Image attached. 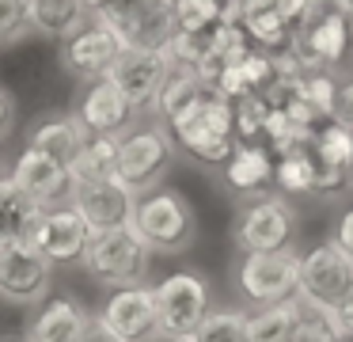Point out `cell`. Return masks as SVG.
Wrapping results in <instances>:
<instances>
[{
    "instance_id": "1",
    "label": "cell",
    "mask_w": 353,
    "mask_h": 342,
    "mask_svg": "<svg viewBox=\"0 0 353 342\" xmlns=\"http://www.w3.org/2000/svg\"><path fill=\"white\" fill-rule=\"evenodd\" d=\"M163 129L171 133L175 149H183L190 160L209 164V167H224L228 156L236 152V144H239L232 99H224L213 84H209L186 111H179L175 118L163 122Z\"/></svg>"
},
{
    "instance_id": "2",
    "label": "cell",
    "mask_w": 353,
    "mask_h": 342,
    "mask_svg": "<svg viewBox=\"0 0 353 342\" xmlns=\"http://www.w3.org/2000/svg\"><path fill=\"white\" fill-rule=\"evenodd\" d=\"M130 228L152 255H179V251H190L198 240V213L183 190L156 187L137 198Z\"/></svg>"
},
{
    "instance_id": "3",
    "label": "cell",
    "mask_w": 353,
    "mask_h": 342,
    "mask_svg": "<svg viewBox=\"0 0 353 342\" xmlns=\"http://www.w3.org/2000/svg\"><path fill=\"white\" fill-rule=\"evenodd\" d=\"M171 160H175V141L163 129V122H145V126H133L130 133L118 137L114 175L141 198L148 190L163 187Z\"/></svg>"
},
{
    "instance_id": "4",
    "label": "cell",
    "mask_w": 353,
    "mask_h": 342,
    "mask_svg": "<svg viewBox=\"0 0 353 342\" xmlns=\"http://www.w3.org/2000/svg\"><path fill=\"white\" fill-rule=\"evenodd\" d=\"M148 263H152V251L137 240L133 228H110V232L92 236L88 255L80 266H84L95 281H103V285L130 289V285H145Z\"/></svg>"
},
{
    "instance_id": "5",
    "label": "cell",
    "mask_w": 353,
    "mask_h": 342,
    "mask_svg": "<svg viewBox=\"0 0 353 342\" xmlns=\"http://www.w3.org/2000/svg\"><path fill=\"white\" fill-rule=\"evenodd\" d=\"M353 289V258L334 243H315L300 251V278H296V301L307 312H327L338 308L345 293Z\"/></svg>"
},
{
    "instance_id": "6",
    "label": "cell",
    "mask_w": 353,
    "mask_h": 342,
    "mask_svg": "<svg viewBox=\"0 0 353 342\" xmlns=\"http://www.w3.org/2000/svg\"><path fill=\"white\" fill-rule=\"evenodd\" d=\"M292 236H296V213H292L285 194H262L243 202L236 225H232V240L243 255L254 251H289Z\"/></svg>"
},
{
    "instance_id": "7",
    "label": "cell",
    "mask_w": 353,
    "mask_h": 342,
    "mask_svg": "<svg viewBox=\"0 0 353 342\" xmlns=\"http://www.w3.org/2000/svg\"><path fill=\"white\" fill-rule=\"evenodd\" d=\"M54 270L57 266L31 240L0 247V301L12 308H39L54 293Z\"/></svg>"
},
{
    "instance_id": "8",
    "label": "cell",
    "mask_w": 353,
    "mask_h": 342,
    "mask_svg": "<svg viewBox=\"0 0 353 342\" xmlns=\"http://www.w3.org/2000/svg\"><path fill=\"white\" fill-rule=\"evenodd\" d=\"M156 312H160V339L183 342L198 331V323L209 316V285L205 278L190 270H171L152 285Z\"/></svg>"
},
{
    "instance_id": "9",
    "label": "cell",
    "mask_w": 353,
    "mask_h": 342,
    "mask_svg": "<svg viewBox=\"0 0 353 342\" xmlns=\"http://www.w3.org/2000/svg\"><path fill=\"white\" fill-rule=\"evenodd\" d=\"M296 278H300V251H254L243 255L236 266V285L243 301L259 304H277L296 296Z\"/></svg>"
},
{
    "instance_id": "10",
    "label": "cell",
    "mask_w": 353,
    "mask_h": 342,
    "mask_svg": "<svg viewBox=\"0 0 353 342\" xmlns=\"http://www.w3.org/2000/svg\"><path fill=\"white\" fill-rule=\"evenodd\" d=\"M95 19L110 23L125 46H168L175 35V0H107Z\"/></svg>"
},
{
    "instance_id": "11",
    "label": "cell",
    "mask_w": 353,
    "mask_h": 342,
    "mask_svg": "<svg viewBox=\"0 0 353 342\" xmlns=\"http://www.w3.org/2000/svg\"><path fill=\"white\" fill-rule=\"evenodd\" d=\"M353 46V19L334 4H323L319 12L307 15V23L296 30L292 53L304 61L307 68H330L334 73Z\"/></svg>"
},
{
    "instance_id": "12",
    "label": "cell",
    "mask_w": 353,
    "mask_h": 342,
    "mask_svg": "<svg viewBox=\"0 0 353 342\" xmlns=\"http://www.w3.org/2000/svg\"><path fill=\"white\" fill-rule=\"evenodd\" d=\"M122 53H125V38L118 35L110 23H103L92 15L69 42H61V65L69 68L77 80L95 84V80H103V76H110V68H114V61L122 57Z\"/></svg>"
},
{
    "instance_id": "13",
    "label": "cell",
    "mask_w": 353,
    "mask_h": 342,
    "mask_svg": "<svg viewBox=\"0 0 353 342\" xmlns=\"http://www.w3.org/2000/svg\"><path fill=\"white\" fill-rule=\"evenodd\" d=\"M168 76H171V61L160 46H125V53L114 61V68H110V80H114L118 91L137 106V114L141 111L152 114Z\"/></svg>"
},
{
    "instance_id": "14",
    "label": "cell",
    "mask_w": 353,
    "mask_h": 342,
    "mask_svg": "<svg viewBox=\"0 0 353 342\" xmlns=\"http://www.w3.org/2000/svg\"><path fill=\"white\" fill-rule=\"evenodd\" d=\"M99 323L122 342H156L160 339V312H156L152 285H130V289H110L103 308L95 312Z\"/></svg>"
},
{
    "instance_id": "15",
    "label": "cell",
    "mask_w": 353,
    "mask_h": 342,
    "mask_svg": "<svg viewBox=\"0 0 353 342\" xmlns=\"http://www.w3.org/2000/svg\"><path fill=\"white\" fill-rule=\"evenodd\" d=\"M8 175L19 182V190H27V194L42 205V209L69 205L72 190H77L69 164L57 160V156H50V152H42V149H31V144L16 156V164L8 167Z\"/></svg>"
},
{
    "instance_id": "16",
    "label": "cell",
    "mask_w": 353,
    "mask_h": 342,
    "mask_svg": "<svg viewBox=\"0 0 353 342\" xmlns=\"http://www.w3.org/2000/svg\"><path fill=\"white\" fill-rule=\"evenodd\" d=\"M92 236L95 232L72 205H57V209H42L39 225L31 232V243L54 266H72V263H84Z\"/></svg>"
},
{
    "instance_id": "17",
    "label": "cell",
    "mask_w": 353,
    "mask_h": 342,
    "mask_svg": "<svg viewBox=\"0 0 353 342\" xmlns=\"http://www.w3.org/2000/svg\"><path fill=\"white\" fill-rule=\"evenodd\" d=\"M69 205L88 220L92 232H110V228H130L133 209H137V194L118 175H110V179L77 187Z\"/></svg>"
},
{
    "instance_id": "18",
    "label": "cell",
    "mask_w": 353,
    "mask_h": 342,
    "mask_svg": "<svg viewBox=\"0 0 353 342\" xmlns=\"http://www.w3.org/2000/svg\"><path fill=\"white\" fill-rule=\"evenodd\" d=\"M77 118L88 129V137H122L137 126V106L118 91L110 76L88 84L77 103Z\"/></svg>"
},
{
    "instance_id": "19",
    "label": "cell",
    "mask_w": 353,
    "mask_h": 342,
    "mask_svg": "<svg viewBox=\"0 0 353 342\" xmlns=\"http://www.w3.org/2000/svg\"><path fill=\"white\" fill-rule=\"evenodd\" d=\"M92 323L84 308L69 296H50L31 312L23 327V342H80Z\"/></svg>"
},
{
    "instance_id": "20",
    "label": "cell",
    "mask_w": 353,
    "mask_h": 342,
    "mask_svg": "<svg viewBox=\"0 0 353 342\" xmlns=\"http://www.w3.org/2000/svg\"><path fill=\"white\" fill-rule=\"evenodd\" d=\"M221 179L243 202L270 194V187H274V152L266 144H236L228 164L221 167Z\"/></svg>"
},
{
    "instance_id": "21",
    "label": "cell",
    "mask_w": 353,
    "mask_h": 342,
    "mask_svg": "<svg viewBox=\"0 0 353 342\" xmlns=\"http://www.w3.org/2000/svg\"><path fill=\"white\" fill-rule=\"evenodd\" d=\"M39 217H42V205L27 190H19V182L12 175H4L0 179V247L31 240Z\"/></svg>"
},
{
    "instance_id": "22",
    "label": "cell",
    "mask_w": 353,
    "mask_h": 342,
    "mask_svg": "<svg viewBox=\"0 0 353 342\" xmlns=\"http://www.w3.org/2000/svg\"><path fill=\"white\" fill-rule=\"evenodd\" d=\"M84 141H88V129L80 126L77 114H46V118H39L31 126V133H27V144H31V149H42V152H50V156L65 160V164L84 149Z\"/></svg>"
},
{
    "instance_id": "23",
    "label": "cell",
    "mask_w": 353,
    "mask_h": 342,
    "mask_svg": "<svg viewBox=\"0 0 353 342\" xmlns=\"http://www.w3.org/2000/svg\"><path fill=\"white\" fill-rule=\"evenodd\" d=\"M88 19L92 12L84 0H31V30L54 42H69Z\"/></svg>"
},
{
    "instance_id": "24",
    "label": "cell",
    "mask_w": 353,
    "mask_h": 342,
    "mask_svg": "<svg viewBox=\"0 0 353 342\" xmlns=\"http://www.w3.org/2000/svg\"><path fill=\"white\" fill-rule=\"evenodd\" d=\"M304 319H307V308L296 296L266 304V308L251 312V342H296Z\"/></svg>"
},
{
    "instance_id": "25",
    "label": "cell",
    "mask_w": 353,
    "mask_h": 342,
    "mask_svg": "<svg viewBox=\"0 0 353 342\" xmlns=\"http://www.w3.org/2000/svg\"><path fill=\"white\" fill-rule=\"evenodd\" d=\"M239 27L247 30V38H251L254 50L274 53V57L289 53V50H292V42H296V30H292V27H289V19H285V15L277 12V4L251 8V12L243 15V23H239Z\"/></svg>"
},
{
    "instance_id": "26",
    "label": "cell",
    "mask_w": 353,
    "mask_h": 342,
    "mask_svg": "<svg viewBox=\"0 0 353 342\" xmlns=\"http://www.w3.org/2000/svg\"><path fill=\"white\" fill-rule=\"evenodd\" d=\"M315 179H319V164H315V156H312L307 144L274 156V187H277V194L307 198V194H315Z\"/></svg>"
},
{
    "instance_id": "27",
    "label": "cell",
    "mask_w": 353,
    "mask_h": 342,
    "mask_svg": "<svg viewBox=\"0 0 353 342\" xmlns=\"http://www.w3.org/2000/svg\"><path fill=\"white\" fill-rule=\"evenodd\" d=\"M114 156H118V137H88L84 149L69 160L72 182L84 187V182H99L114 175Z\"/></svg>"
},
{
    "instance_id": "28",
    "label": "cell",
    "mask_w": 353,
    "mask_h": 342,
    "mask_svg": "<svg viewBox=\"0 0 353 342\" xmlns=\"http://www.w3.org/2000/svg\"><path fill=\"white\" fill-rule=\"evenodd\" d=\"M307 149H312L315 164H323V167H350L353 171V129L342 126L338 118L323 122V126L315 129V137L307 141Z\"/></svg>"
},
{
    "instance_id": "29",
    "label": "cell",
    "mask_w": 353,
    "mask_h": 342,
    "mask_svg": "<svg viewBox=\"0 0 353 342\" xmlns=\"http://www.w3.org/2000/svg\"><path fill=\"white\" fill-rule=\"evenodd\" d=\"M205 88H209V80H205V76L190 73V68H171L168 84H163L160 99H156V106H152L156 122L175 118V114H179V111H186V106H190V103H194V99H198Z\"/></svg>"
},
{
    "instance_id": "30",
    "label": "cell",
    "mask_w": 353,
    "mask_h": 342,
    "mask_svg": "<svg viewBox=\"0 0 353 342\" xmlns=\"http://www.w3.org/2000/svg\"><path fill=\"white\" fill-rule=\"evenodd\" d=\"M183 342H251V312L243 308H216L198 323V331Z\"/></svg>"
},
{
    "instance_id": "31",
    "label": "cell",
    "mask_w": 353,
    "mask_h": 342,
    "mask_svg": "<svg viewBox=\"0 0 353 342\" xmlns=\"http://www.w3.org/2000/svg\"><path fill=\"white\" fill-rule=\"evenodd\" d=\"M236 111V137L239 144H262V129H266V111L270 103L262 95H247L239 103H232Z\"/></svg>"
},
{
    "instance_id": "32",
    "label": "cell",
    "mask_w": 353,
    "mask_h": 342,
    "mask_svg": "<svg viewBox=\"0 0 353 342\" xmlns=\"http://www.w3.org/2000/svg\"><path fill=\"white\" fill-rule=\"evenodd\" d=\"M221 23L216 0H175V30H201Z\"/></svg>"
},
{
    "instance_id": "33",
    "label": "cell",
    "mask_w": 353,
    "mask_h": 342,
    "mask_svg": "<svg viewBox=\"0 0 353 342\" xmlns=\"http://www.w3.org/2000/svg\"><path fill=\"white\" fill-rule=\"evenodd\" d=\"M31 30V0H0V46Z\"/></svg>"
},
{
    "instance_id": "34",
    "label": "cell",
    "mask_w": 353,
    "mask_h": 342,
    "mask_svg": "<svg viewBox=\"0 0 353 342\" xmlns=\"http://www.w3.org/2000/svg\"><path fill=\"white\" fill-rule=\"evenodd\" d=\"M277 4V12L285 15V19H289V27L292 30H300L307 23V15L312 12H319L323 4H330V0H274Z\"/></svg>"
},
{
    "instance_id": "35",
    "label": "cell",
    "mask_w": 353,
    "mask_h": 342,
    "mask_svg": "<svg viewBox=\"0 0 353 342\" xmlns=\"http://www.w3.org/2000/svg\"><path fill=\"white\" fill-rule=\"evenodd\" d=\"M296 342H342L334 334V327L327 323V316H319V312H307L304 327H300V339Z\"/></svg>"
},
{
    "instance_id": "36",
    "label": "cell",
    "mask_w": 353,
    "mask_h": 342,
    "mask_svg": "<svg viewBox=\"0 0 353 342\" xmlns=\"http://www.w3.org/2000/svg\"><path fill=\"white\" fill-rule=\"evenodd\" d=\"M327 323L334 327V334H338L342 342L353 339V289L342 296V301H338L334 312H327Z\"/></svg>"
},
{
    "instance_id": "37",
    "label": "cell",
    "mask_w": 353,
    "mask_h": 342,
    "mask_svg": "<svg viewBox=\"0 0 353 342\" xmlns=\"http://www.w3.org/2000/svg\"><path fill=\"white\" fill-rule=\"evenodd\" d=\"M330 243H334V247H342L345 255L353 258V205H345V209L338 213V220H334V236H330Z\"/></svg>"
},
{
    "instance_id": "38",
    "label": "cell",
    "mask_w": 353,
    "mask_h": 342,
    "mask_svg": "<svg viewBox=\"0 0 353 342\" xmlns=\"http://www.w3.org/2000/svg\"><path fill=\"white\" fill-rule=\"evenodd\" d=\"M334 118L342 122V126H350V129H353V76H350V80H342V88H338Z\"/></svg>"
},
{
    "instance_id": "39",
    "label": "cell",
    "mask_w": 353,
    "mask_h": 342,
    "mask_svg": "<svg viewBox=\"0 0 353 342\" xmlns=\"http://www.w3.org/2000/svg\"><path fill=\"white\" fill-rule=\"evenodd\" d=\"M12 126H16V99H12V91L0 84V141L12 133Z\"/></svg>"
},
{
    "instance_id": "40",
    "label": "cell",
    "mask_w": 353,
    "mask_h": 342,
    "mask_svg": "<svg viewBox=\"0 0 353 342\" xmlns=\"http://www.w3.org/2000/svg\"><path fill=\"white\" fill-rule=\"evenodd\" d=\"M80 342H122L118 334H110L107 327L99 323V316H92V323H88V331H84V339Z\"/></svg>"
},
{
    "instance_id": "41",
    "label": "cell",
    "mask_w": 353,
    "mask_h": 342,
    "mask_svg": "<svg viewBox=\"0 0 353 342\" xmlns=\"http://www.w3.org/2000/svg\"><path fill=\"white\" fill-rule=\"evenodd\" d=\"M239 4H243V15L251 12V8H262V4H274V0H239Z\"/></svg>"
},
{
    "instance_id": "42",
    "label": "cell",
    "mask_w": 353,
    "mask_h": 342,
    "mask_svg": "<svg viewBox=\"0 0 353 342\" xmlns=\"http://www.w3.org/2000/svg\"><path fill=\"white\" fill-rule=\"evenodd\" d=\"M330 4H334V8H342V12L353 19V0H330Z\"/></svg>"
},
{
    "instance_id": "43",
    "label": "cell",
    "mask_w": 353,
    "mask_h": 342,
    "mask_svg": "<svg viewBox=\"0 0 353 342\" xmlns=\"http://www.w3.org/2000/svg\"><path fill=\"white\" fill-rule=\"evenodd\" d=\"M103 4H107V0H84V8H88V12H92V15H95V12H99V8H103Z\"/></svg>"
},
{
    "instance_id": "44",
    "label": "cell",
    "mask_w": 353,
    "mask_h": 342,
    "mask_svg": "<svg viewBox=\"0 0 353 342\" xmlns=\"http://www.w3.org/2000/svg\"><path fill=\"white\" fill-rule=\"evenodd\" d=\"M0 342H23V339H0Z\"/></svg>"
},
{
    "instance_id": "45",
    "label": "cell",
    "mask_w": 353,
    "mask_h": 342,
    "mask_svg": "<svg viewBox=\"0 0 353 342\" xmlns=\"http://www.w3.org/2000/svg\"><path fill=\"white\" fill-rule=\"evenodd\" d=\"M4 175H8V171H4V164H0V179H4Z\"/></svg>"
},
{
    "instance_id": "46",
    "label": "cell",
    "mask_w": 353,
    "mask_h": 342,
    "mask_svg": "<svg viewBox=\"0 0 353 342\" xmlns=\"http://www.w3.org/2000/svg\"><path fill=\"white\" fill-rule=\"evenodd\" d=\"M345 342H353V339H345Z\"/></svg>"
}]
</instances>
